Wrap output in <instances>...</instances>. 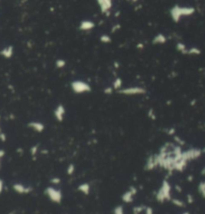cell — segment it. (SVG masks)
I'll return each instance as SVG.
<instances>
[{"mask_svg": "<svg viewBox=\"0 0 205 214\" xmlns=\"http://www.w3.org/2000/svg\"><path fill=\"white\" fill-rule=\"evenodd\" d=\"M182 148L178 144L165 143L159 149V152L156 154L157 157L158 167L172 173L176 169V166L179 162L182 155Z\"/></svg>", "mask_w": 205, "mask_h": 214, "instance_id": "cell-1", "label": "cell"}, {"mask_svg": "<svg viewBox=\"0 0 205 214\" xmlns=\"http://www.w3.org/2000/svg\"><path fill=\"white\" fill-rule=\"evenodd\" d=\"M195 13V8L191 6H180L175 5L170 9V15L171 18L175 23H178L182 17H187L191 16Z\"/></svg>", "mask_w": 205, "mask_h": 214, "instance_id": "cell-2", "label": "cell"}, {"mask_svg": "<svg viewBox=\"0 0 205 214\" xmlns=\"http://www.w3.org/2000/svg\"><path fill=\"white\" fill-rule=\"evenodd\" d=\"M171 191H172V186L170 182L168 180L164 179L162 181L160 187L159 189L157 190L156 192V195H155V198H156V201L159 202V203H164L165 201H170L172 199V196H171Z\"/></svg>", "mask_w": 205, "mask_h": 214, "instance_id": "cell-3", "label": "cell"}, {"mask_svg": "<svg viewBox=\"0 0 205 214\" xmlns=\"http://www.w3.org/2000/svg\"><path fill=\"white\" fill-rule=\"evenodd\" d=\"M44 194L53 203L60 204L63 200V193L60 189L56 188V186H48L47 188H45Z\"/></svg>", "mask_w": 205, "mask_h": 214, "instance_id": "cell-4", "label": "cell"}, {"mask_svg": "<svg viewBox=\"0 0 205 214\" xmlns=\"http://www.w3.org/2000/svg\"><path fill=\"white\" fill-rule=\"evenodd\" d=\"M70 87H71V90L76 94L89 93L91 91L90 84L83 80H73L70 83Z\"/></svg>", "mask_w": 205, "mask_h": 214, "instance_id": "cell-5", "label": "cell"}, {"mask_svg": "<svg viewBox=\"0 0 205 214\" xmlns=\"http://www.w3.org/2000/svg\"><path fill=\"white\" fill-rule=\"evenodd\" d=\"M119 94L126 95V96H134V95H142L146 93V89L140 86H130L126 88H121L118 91Z\"/></svg>", "mask_w": 205, "mask_h": 214, "instance_id": "cell-6", "label": "cell"}, {"mask_svg": "<svg viewBox=\"0 0 205 214\" xmlns=\"http://www.w3.org/2000/svg\"><path fill=\"white\" fill-rule=\"evenodd\" d=\"M201 154H202V150H200L199 148H190V149L184 150L182 152V157L184 158L187 162L198 159Z\"/></svg>", "mask_w": 205, "mask_h": 214, "instance_id": "cell-7", "label": "cell"}, {"mask_svg": "<svg viewBox=\"0 0 205 214\" xmlns=\"http://www.w3.org/2000/svg\"><path fill=\"white\" fill-rule=\"evenodd\" d=\"M136 193H137V189H136V187L134 186H130L128 190H126V191L122 194L121 196V200L124 203H132L134 201V196L136 195Z\"/></svg>", "mask_w": 205, "mask_h": 214, "instance_id": "cell-8", "label": "cell"}, {"mask_svg": "<svg viewBox=\"0 0 205 214\" xmlns=\"http://www.w3.org/2000/svg\"><path fill=\"white\" fill-rule=\"evenodd\" d=\"M157 167H158L157 157H156V154H152V155L149 156L147 158V160H146L144 169L146 171H152L157 168Z\"/></svg>", "mask_w": 205, "mask_h": 214, "instance_id": "cell-9", "label": "cell"}, {"mask_svg": "<svg viewBox=\"0 0 205 214\" xmlns=\"http://www.w3.org/2000/svg\"><path fill=\"white\" fill-rule=\"evenodd\" d=\"M97 3H98L100 11H101L103 14H109V11L111 10L113 2L112 0H96Z\"/></svg>", "mask_w": 205, "mask_h": 214, "instance_id": "cell-10", "label": "cell"}, {"mask_svg": "<svg viewBox=\"0 0 205 214\" xmlns=\"http://www.w3.org/2000/svg\"><path fill=\"white\" fill-rule=\"evenodd\" d=\"M65 113H66V110H65V107L63 104H58L54 109V118L56 119L58 122H62L65 117Z\"/></svg>", "mask_w": 205, "mask_h": 214, "instance_id": "cell-11", "label": "cell"}, {"mask_svg": "<svg viewBox=\"0 0 205 214\" xmlns=\"http://www.w3.org/2000/svg\"><path fill=\"white\" fill-rule=\"evenodd\" d=\"M13 190L18 194H28L32 191V187L26 186L22 183H14L12 186Z\"/></svg>", "mask_w": 205, "mask_h": 214, "instance_id": "cell-12", "label": "cell"}, {"mask_svg": "<svg viewBox=\"0 0 205 214\" xmlns=\"http://www.w3.org/2000/svg\"><path fill=\"white\" fill-rule=\"evenodd\" d=\"M28 127L37 133H42L45 130V125L40 121H31L28 123Z\"/></svg>", "mask_w": 205, "mask_h": 214, "instance_id": "cell-13", "label": "cell"}, {"mask_svg": "<svg viewBox=\"0 0 205 214\" xmlns=\"http://www.w3.org/2000/svg\"><path fill=\"white\" fill-rule=\"evenodd\" d=\"M94 27H95V24H94V22L90 20H83L79 24V29L81 31H90Z\"/></svg>", "mask_w": 205, "mask_h": 214, "instance_id": "cell-14", "label": "cell"}, {"mask_svg": "<svg viewBox=\"0 0 205 214\" xmlns=\"http://www.w3.org/2000/svg\"><path fill=\"white\" fill-rule=\"evenodd\" d=\"M77 190L79 191L80 193H82L83 195H89L90 191H91V186L89 183L87 182H83L78 185L77 187Z\"/></svg>", "mask_w": 205, "mask_h": 214, "instance_id": "cell-15", "label": "cell"}, {"mask_svg": "<svg viewBox=\"0 0 205 214\" xmlns=\"http://www.w3.org/2000/svg\"><path fill=\"white\" fill-rule=\"evenodd\" d=\"M167 42V37L163 33H159L155 36L152 40V43L153 44H164Z\"/></svg>", "mask_w": 205, "mask_h": 214, "instance_id": "cell-16", "label": "cell"}, {"mask_svg": "<svg viewBox=\"0 0 205 214\" xmlns=\"http://www.w3.org/2000/svg\"><path fill=\"white\" fill-rule=\"evenodd\" d=\"M0 54L5 58H11L13 55V47L12 46H7V47L3 48L2 50L0 51Z\"/></svg>", "mask_w": 205, "mask_h": 214, "instance_id": "cell-17", "label": "cell"}, {"mask_svg": "<svg viewBox=\"0 0 205 214\" xmlns=\"http://www.w3.org/2000/svg\"><path fill=\"white\" fill-rule=\"evenodd\" d=\"M112 88H113V89L117 90V91H118L119 89H121V88H122V79L119 78V77H117L115 80L113 81Z\"/></svg>", "mask_w": 205, "mask_h": 214, "instance_id": "cell-18", "label": "cell"}, {"mask_svg": "<svg viewBox=\"0 0 205 214\" xmlns=\"http://www.w3.org/2000/svg\"><path fill=\"white\" fill-rule=\"evenodd\" d=\"M176 49L179 52L183 54H187V51H188V47L184 43H182V42H178L176 44Z\"/></svg>", "mask_w": 205, "mask_h": 214, "instance_id": "cell-19", "label": "cell"}, {"mask_svg": "<svg viewBox=\"0 0 205 214\" xmlns=\"http://www.w3.org/2000/svg\"><path fill=\"white\" fill-rule=\"evenodd\" d=\"M198 192L201 196L205 198V180L201 181V182L198 184Z\"/></svg>", "mask_w": 205, "mask_h": 214, "instance_id": "cell-20", "label": "cell"}, {"mask_svg": "<svg viewBox=\"0 0 205 214\" xmlns=\"http://www.w3.org/2000/svg\"><path fill=\"white\" fill-rule=\"evenodd\" d=\"M201 54V50L197 47H191L188 48L187 51V55H200Z\"/></svg>", "mask_w": 205, "mask_h": 214, "instance_id": "cell-21", "label": "cell"}, {"mask_svg": "<svg viewBox=\"0 0 205 214\" xmlns=\"http://www.w3.org/2000/svg\"><path fill=\"white\" fill-rule=\"evenodd\" d=\"M75 169H76V167H75V164H73V163H70L69 165L67 166V169H66V172H67V175H73L74 172H75Z\"/></svg>", "mask_w": 205, "mask_h": 214, "instance_id": "cell-22", "label": "cell"}, {"mask_svg": "<svg viewBox=\"0 0 205 214\" xmlns=\"http://www.w3.org/2000/svg\"><path fill=\"white\" fill-rule=\"evenodd\" d=\"M170 201L173 203L175 206H177V207H184L185 206V203L182 201V200L178 199V198H172Z\"/></svg>", "mask_w": 205, "mask_h": 214, "instance_id": "cell-23", "label": "cell"}, {"mask_svg": "<svg viewBox=\"0 0 205 214\" xmlns=\"http://www.w3.org/2000/svg\"><path fill=\"white\" fill-rule=\"evenodd\" d=\"M65 65H66V61L64 60V59H57L56 61H55V66L57 68H64Z\"/></svg>", "mask_w": 205, "mask_h": 214, "instance_id": "cell-24", "label": "cell"}, {"mask_svg": "<svg viewBox=\"0 0 205 214\" xmlns=\"http://www.w3.org/2000/svg\"><path fill=\"white\" fill-rule=\"evenodd\" d=\"M113 214H125L124 207L122 205H117L113 210Z\"/></svg>", "mask_w": 205, "mask_h": 214, "instance_id": "cell-25", "label": "cell"}, {"mask_svg": "<svg viewBox=\"0 0 205 214\" xmlns=\"http://www.w3.org/2000/svg\"><path fill=\"white\" fill-rule=\"evenodd\" d=\"M100 41H101L102 43H110V42H111V37L107 34L101 35L100 36Z\"/></svg>", "mask_w": 205, "mask_h": 214, "instance_id": "cell-26", "label": "cell"}, {"mask_svg": "<svg viewBox=\"0 0 205 214\" xmlns=\"http://www.w3.org/2000/svg\"><path fill=\"white\" fill-rule=\"evenodd\" d=\"M50 183L53 186H57L61 183V179L59 178V177H53V178L50 179Z\"/></svg>", "mask_w": 205, "mask_h": 214, "instance_id": "cell-27", "label": "cell"}, {"mask_svg": "<svg viewBox=\"0 0 205 214\" xmlns=\"http://www.w3.org/2000/svg\"><path fill=\"white\" fill-rule=\"evenodd\" d=\"M38 148H39L38 145H34V146H32V147L30 148V153H31L32 156H36V155H37V153H38Z\"/></svg>", "mask_w": 205, "mask_h": 214, "instance_id": "cell-28", "label": "cell"}, {"mask_svg": "<svg viewBox=\"0 0 205 214\" xmlns=\"http://www.w3.org/2000/svg\"><path fill=\"white\" fill-rule=\"evenodd\" d=\"M144 209H145V207H143V206L134 207V208H133V213L134 214H140L141 212H143V210Z\"/></svg>", "mask_w": 205, "mask_h": 214, "instance_id": "cell-29", "label": "cell"}, {"mask_svg": "<svg viewBox=\"0 0 205 214\" xmlns=\"http://www.w3.org/2000/svg\"><path fill=\"white\" fill-rule=\"evenodd\" d=\"M144 212L145 214H153V209H152L151 207H145Z\"/></svg>", "mask_w": 205, "mask_h": 214, "instance_id": "cell-30", "label": "cell"}, {"mask_svg": "<svg viewBox=\"0 0 205 214\" xmlns=\"http://www.w3.org/2000/svg\"><path fill=\"white\" fill-rule=\"evenodd\" d=\"M112 91H113V88H111V87H106L105 89L103 90V92L105 94H111Z\"/></svg>", "mask_w": 205, "mask_h": 214, "instance_id": "cell-31", "label": "cell"}, {"mask_svg": "<svg viewBox=\"0 0 205 214\" xmlns=\"http://www.w3.org/2000/svg\"><path fill=\"white\" fill-rule=\"evenodd\" d=\"M148 115H149V117H150L152 120H155V119H156V116H155V114H154V111L152 110V109H151V110H149Z\"/></svg>", "mask_w": 205, "mask_h": 214, "instance_id": "cell-32", "label": "cell"}, {"mask_svg": "<svg viewBox=\"0 0 205 214\" xmlns=\"http://www.w3.org/2000/svg\"><path fill=\"white\" fill-rule=\"evenodd\" d=\"M4 155H5V151L0 149V167H1V161L3 159V157H4Z\"/></svg>", "mask_w": 205, "mask_h": 214, "instance_id": "cell-33", "label": "cell"}, {"mask_svg": "<svg viewBox=\"0 0 205 214\" xmlns=\"http://www.w3.org/2000/svg\"><path fill=\"white\" fill-rule=\"evenodd\" d=\"M167 134L168 135H174L175 134V128H170V129H168Z\"/></svg>", "mask_w": 205, "mask_h": 214, "instance_id": "cell-34", "label": "cell"}, {"mask_svg": "<svg viewBox=\"0 0 205 214\" xmlns=\"http://www.w3.org/2000/svg\"><path fill=\"white\" fill-rule=\"evenodd\" d=\"M3 188H4V182H3L2 179H0V194L2 193Z\"/></svg>", "mask_w": 205, "mask_h": 214, "instance_id": "cell-35", "label": "cell"}, {"mask_svg": "<svg viewBox=\"0 0 205 214\" xmlns=\"http://www.w3.org/2000/svg\"><path fill=\"white\" fill-rule=\"evenodd\" d=\"M187 198H188V200H187L188 203H193V197H192V195H189V194H188Z\"/></svg>", "mask_w": 205, "mask_h": 214, "instance_id": "cell-36", "label": "cell"}, {"mask_svg": "<svg viewBox=\"0 0 205 214\" xmlns=\"http://www.w3.org/2000/svg\"><path fill=\"white\" fill-rule=\"evenodd\" d=\"M120 28V25H116V26H114V27L112 28V32H115L116 31V29H119Z\"/></svg>", "mask_w": 205, "mask_h": 214, "instance_id": "cell-37", "label": "cell"}, {"mask_svg": "<svg viewBox=\"0 0 205 214\" xmlns=\"http://www.w3.org/2000/svg\"><path fill=\"white\" fill-rule=\"evenodd\" d=\"M201 174H202L203 176H205V167L202 169V171H201Z\"/></svg>", "mask_w": 205, "mask_h": 214, "instance_id": "cell-38", "label": "cell"}, {"mask_svg": "<svg viewBox=\"0 0 205 214\" xmlns=\"http://www.w3.org/2000/svg\"><path fill=\"white\" fill-rule=\"evenodd\" d=\"M127 1H130V2H136V1H138V0H127Z\"/></svg>", "mask_w": 205, "mask_h": 214, "instance_id": "cell-39", "label": "cell"}, {"mask_svg": "<svg viewBox=\"0 0 205 214\" xmlns=\"http://www.w3.org/2000/svg\"><path fill=\"white\" fill-rule=\"evenodd\" d=\"M182 214H190L189 212H188V211H185V212H183V213H182Z\"/></svg>", "mask_w": 205, "mask_h": 214, "instance_id": "cell-40", "label": "cell"}, {"mask_svg": "<svg viewBox=\"0 0 205 214\" xmlns=\"http://www.w3.org/2000/svg\"><path fill=\"white\" fill-rule=\"evenodd\" d=\"M9 214H16V212H15V211H12V212H10Z\"/></svg>", "mask_w": 205, "mask_h": 214, "instance_id": "cell-41", "label": "cell"}, {"mask_svg": "<svg viewBox=\"0 0 205 214\" xmlns=\"http://www.w3.org/2000/svg\"><path fill=\"white\" fill-rule=\"evenodd\" d=\"M202 152H203V153H205V147L203 148V150H202Z\"/></svg>", "mask_w": 205, "mask_h": 214, "instance_id": "cell-42", "label": "cell"}, {"mask_svg": "<svg viewBox=\"0 0 205 214\" xmlns=\"http://www.w3.org/2000/svg\"><path fill=\"white\" fill-rule=\"evenodd\" d=\"M2 132V131H1V128H0V133H1Z\"/></svg>", "mask_w": 205, "mask_h": 214, "instance_id": "cell-43", "label": "cell"}]
</instances>
